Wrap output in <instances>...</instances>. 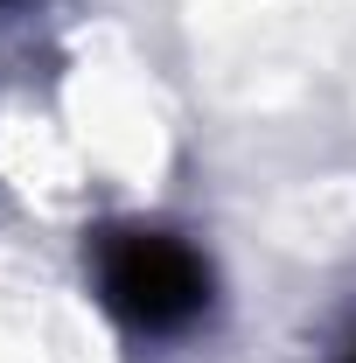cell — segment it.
<instances>
[{
	"label": "cell",
	"instance_id": "obj_1",
	"mask_svg": "<svg viewBox=\"0 0 356 363\" xmlns=\"http://www.w3.org/2000/svg\"><path fill=\"white\" fill-rule=\"evenodd\" d=\"M91 272H98L105 308L133 335H182L210 315V266L175 230H147V224L105 230L91 252Z\"/></svg>",
	"mask_w": 356,
	"mask_h": 363
},
{
	"label": "cell",
	"instance_id": "obj_2",
	"mask_svg": "<svg viewBox=\"0 0 356 363\" xmlns=\"http://www.w3.org/2000/svg\"><path fill=\"white\" fill-rule=\"evenodd\" d=\"M0 7H14V0H0Z\"/></svg>",
	"mask_w": 356,
	"mask_h": 363
}]
</instances>
